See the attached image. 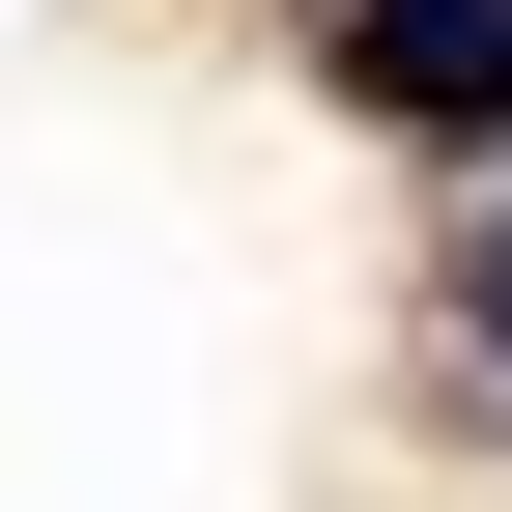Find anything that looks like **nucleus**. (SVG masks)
<instances>
[{
	"mask_svg": "<svg viewBox=\"0 0 512 512\" xmlns=\"http://www.w3.org/2000/svg\"><path fill=\"white\" fill-rule=\"evenodd\" d=\"M484 342H512V228H484Z\"/></svg>",
	"mask_w": 512,
	"mask_h": 512,
	"instance_id": "f03ea898",
	"label": "nucleus"
},
{
	"mask_svg": "<svg viewBox=\"0 0 512 512\" xmlns=\"http://www.w3.org/2000/svg\"><path fill=\"white\" fill-rule=\"evenodd\" d=\"M342 86H370V114H456V143H484V114H512V0H342Z\"/></svg>",
	"mask_w": 512,
	"mask_h": 512,
	"instance_id": "f257e3e1",
	"label": "nucleus"
}]
</instances>
